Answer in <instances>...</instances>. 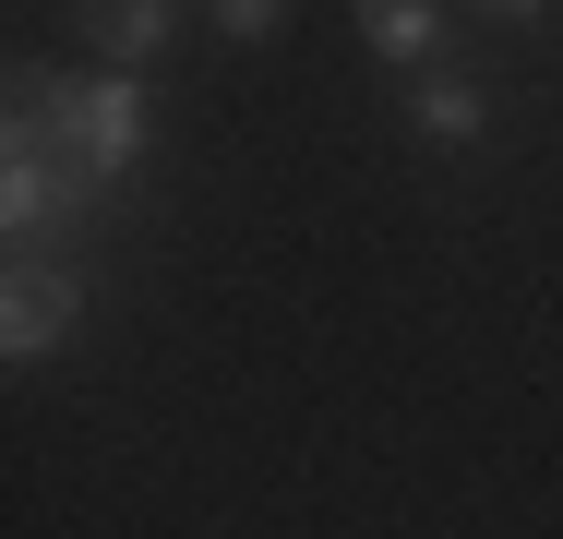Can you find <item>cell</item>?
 Instances as JSON below:
<instances>
[{"label":"cell","mask_w":563,"mask_h":539,"mask_svg":"<svg viewBox=\"0 0 563 539\" xmlns=\"http://www.w3.org/2000/svg\"><path fill=\"white\" fill-rule=\"evenodd\" d=\"M408 132H420V144H479V132H492V97H479L467 73H420V85H408Z\"/></svg>","instance_id":"cell-6"},{"label":"cell","mask_w":563,"mask_h":539,"mask_svg":"<svg viewBox=\"0 0 563 539\" xmlns=\"http://www.w3.org/2000/svg\"><path fill=\"white\" fill-rule=\"evenodd\" d=\"M288 24V0H217V36L228 48H252V36H276Z\"/></svg>","instance_id":"cell-7"},{"label":"cell","mask_w":563,"mask_h":539,"mask_svg":"<svg viewBox=\"0 0 563 539\" xmlns=\"http://www.w3.org/2000/svg\"><path fill=\"white\" fill-rule=\"evenodd\" d=\"M168 36H180V0H85V48H97L109 73L168 61Z\"/></svg>","instance_id":"cell-4"},{"label":"cell","mask_w":563,"mask_h":539,"mask_svg":"<svg viewBox=\"0 0 563 539\" xmlns=\"http://www.w3.org/2000/svg\"><path fill=\"white\" fill-rule=\"evenodd\" d=\"M552 0H479V24H540Z\"/></svg>","instance_id":"cell-8"},{"label":"cell","mask_w":563,"mask_h":539,"mask_svg":"<svg viewBox=\"0 0 563 539\" xmlns=\"http://www.w3.org/2000/svg\"><path fill=\"white\" fill-rule=\"evenodd\" d=\"M24 97L60 132V156H85L109 193L144 168V73H24Z\"/></svg>","instance_id":"cell-2"},{"label":"cell","mask_w":563,"mask_h":539,"mask_svg":"<svg viewBox=\"0 0 563 539\" xmlns=\"http://www.w3.org/2000/svg\"><path fill=\"white\" fill-rule=\"evenodd\" d=\"M360 48L384 61V73H432V48H444V0H360Z\"/></svg>","instance_id":"cell-5"},{"label":"cell","mask_w":563,"mask_h":539,"mask_svg":"<svg viewBox=\"0 0 563 539\" xmlns=\"http://www.w3.org/2000/svg\"><path fill=\"white\" fill-rule=\"evenodd\" d=\"M97 216H109V180H97L85 156H60V132L36 120L24 73H12V120H0V240H12V252H73Z\"/></svg>","instance_id":"cell-1"},{"label":"cell","mask_w":563,"mask_h":539,"mask_svg":"<svg viewBox=\"0 0 563 539\" xmlns=\"http://www.w3.org/2000/svg\"><path fill=\"white\" fill-rule=\"evenodd\" d=\"M85 264L73 252H12V276H0V360L12 372H36V360H60L73 336H85Z\"/></svg>","instance_id":"cell-3"}]
</instances>
